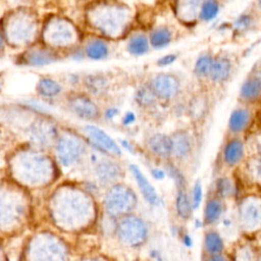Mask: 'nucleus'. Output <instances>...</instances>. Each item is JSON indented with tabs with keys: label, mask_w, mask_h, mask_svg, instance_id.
Wrapping results in <instances>:
<instances>
[{
	"label": "nucleus",
	"mask_w": 261,
	"mask_h": 261,
	"mask_svg": "<svg viewBox=\"0 0 261 261\" xmlns=\"http://www.w3.org/2000/svg\"><path fill=\"white\" fill-rule=\"evenodd\" d=\"M244 153V143L239 139H232L229 142H227L224 147L223 158L228 165H234L243 159Z\"/></svg>",
	"instance_id": "obj_21"
},
{
	"label": "nucleus",
	"mask_w": 261,
	"mask_h": 261,
	"mask_svg": "<svg viewBox=\"0 0 261 261\" xmlns=\"http://www.w3.org/2000/svg\"><path fill=\"white\" fill-rule=\"evenodd\" d=\"M40 39L43 45L60 53L61 50L70 51L79 46L80 32L71 20L52 15L41 24Z\"/></svg>",
	"instance_id": "obj_3"
},
{
	"label": "nucleus",
	"mask_w": 261,
	"mask_h": 261,
	"mask_svg": "<svg viewBox=\"0 0 261 261\" xmlns=\"http://www.w3.org/2000/svg\"><path fill=\"white\" fill-rule=\"evenodd\" d=\"M172 153L171 155L182 158L186 157L192 149V140L190 135L186 130H177L170 136Z\"/></svg>",
	"instance_id": "obj_16"
},
{
	"label": "nucleus",
	"mask_w": 261,
	"mask_h": 261,
	"mask_svg": "<svg viewBox=\"0 0 261 261\" xmlns=\"http://www.w3.org/2000/svg\"><path fill=\"white\" fill-rule=\"evenodd\" d=\"M83 132L86 134L89 141L99 150L116 156L121 155V149L118 144L100 126L94 123H87L83 126Z\"/></svg>",
	"instance_id": "obj_9"
},
{
	"label": "nucleus",
	"mask_w": 261,
	"mask_h": 261,
	"mask_svg": "<svg viewBox=\"0 0 261 261\" xmlns=\"http://www.w3.org/2000/svg\"><path fill=\"white\" fill-rule=\"evenodd\" d=\"M5 41H4V38L2 36V34L0 33V52H3L4 48H5Z\"/></svg>",
	"instance_id": "obj_42"
},
{
	"label": "nucleus",
	"mask_w": 261,
	"mask_h": 261,
	"mask_svg": "<svg viewBox=\"0 0 261 261\" xmlns=\"http://www.w3.org/2000/svg\"><path fill=\"white\" fill-rule=\"evenodd\" d=\"M0 89H1V80H0Z\"/></svg>",
	"instance_id": "obj_45"
},
{
	"label": "nucleus",
	"mask_w": 261,
	"mask_h": 261,
	"mask_svg": "<svg viewBox=\"0 0 261 261\" xmlns=\"http://www.w3.org/2000/svg\"><path fill=\"white\" fill-rule=\"evenodd\" d=\"M177 59V56L175 54L169 53V54H165L163 56H161L158 60H157V65L161 66V67H165V66H169L172 63H174Z\"/></svg>",
	"instance_id": "obj_33"
},
{
	"label": "nucleus",
	"mask_w": 261,
	"mask_h": 261,
	"mask_svg": "<svg viewBox=\"0 0 261 261\" xmlns=\"http://www.w3.org/2000/svg\"><path fill=\"white\" fill-rule=\"evenodd\" d=\"M86 58L92 61H102L109 55V45L106 39L94 36L87 39L83 46Z\"/></svg>",
	"instance_id": "obj_11"
},
{
	"label": "nucleus",
	"mask_w": 261,
	"mask_h": 261,
	"mask_svg": "<svg viewBox=\"0 0 261 261\" xmlns=\"http://www.w3.org/2000/svg\"><path fill=\"white\" fill-rule=\"evenodd\" d=\"M220 5L217 0H205L201 6L199 20L209 22L215 19L219 13Z\"/></svg>",
	"instance_id": "obj_24"
},
{
	"label": "nucleus",
	"mask_w": 261,
	"mask_h": 261,
	"mask_svg": "<svg viewBox=\"0 0 261 261\" xmlns=\"http://www.w3.org/2000/svg\"><path fill=\"white\" fill-rule=\"evenodd\" d=\"M149 43L150 47L154 49H163L169 46L172 41L173 35L171 30L166 25H160L153 29L149 36Z\"/></svg>",
	"instance_id": "obj_19"
},
{
	"label": "nucleus",
	"mask_w": 261,
	"mask_h": 261,
	"mask_svg": "<svg viewBox=\"0 0 261 261\" xmlns=\"http://www.w3.org/2000/svg\"><path fill=\"white\" fill-rule=\"evenodd\" d=\"M61 59L60 53L45 46L32 45L28 47L18 57L21 65L30 67H43L58 62Z\"/></svg>",
	"instance_id": "obj_7"
},
{
	"label": "nucleus",
	"mask_w": 261,
	"mask_h": 261,
	"mask_svg": "<svg viewBox=\"0 0 261 261\" xmlns=\"http://www.w3.org/2000/svg\"><path fill=\"white\" fill-rule=\"evenodd\" d=\"M119 142H120V145H121L124 149H126L128 152H133V147H132V145L129 144L128 141L123 140V139H120Z\"/></svg>",
	"instance_id": "obj_39"
},
{
	"label": "nucleus",
	"mask_w": 261,
	"mask_h": 261,
	"mask_svg": "<svg viewBox=\"0 0 261 261\" xmlns=\"http://www.w3.org/2000/svg\"><path fill=\"white\" fill-rule=\"evenodd\" d=\"M132 9L117 0H99L86 10L88 25L104 39H119L127 34L133 23Z\"/></svg>",
	"instance_id": "obj_1"
},
{
	"label": "nucleus",
	"mask_w": 261,
	"mask_h": 261,
	"mask_svg": "<svg viewBox=\"0 0 261 261\" xmlns=\"http://www.w3.org/2000/svg\"><path fill=\"white\" fill-rule=\"evenodd\" d=\"M205 0H174V13L179 21L193 24L199 20L201 6Z\"/></svg>",
	"instance_id": "obj_10"
},
{
	"label": "nucleus",
	"mask_w": 261,
	"mask_h": 261,
	"mask_svg": "<svg viewBox=\"0 0 261 261\" xmlns=\"http://www.w3.org/2000/svg\"><path fill=\"white\" fill-rule=\"evenodd\" d=\"M232 64L228 57L220 55L213 57L208 77L213 83H223L230 76Z\"/></svg>",
	"instance_id": "obj_12"
},
{
	"label": "nucleus",
	"mask_w": 261,
	"mask_h": 261,
	"mask_svg": "<svg viewBox=\"0 0 261 261\" xmlns=\"http://www.w3.org/2000/svg\"><path fill=\"white\" fill-rule=\"evenodd\" d=\"M240 97L247 102H253L261 97V86L256 77H248L240 88Z\"/></svg>",
	"instance_id": "obj_22"
},
{
	"label": "nucleus",
	"mask_w": 261,
	"mask_h": 261,
	"mask_svg": "<svg viewBox=\"0 0 261 261\" xmlns=\"http://www.w3.org/2000/svg\"><path fill=\"white\" fill-rule=\"evenodd\" d=\"M130 172L134 175L136 181L138 182V186L143 194V196L145 197V199L151 203L156 205L158 202V196L156 194V191L154 190L153 186L149 182V180L146 178V176L142 173V171L140 170V168L137 165L132 164L129 166Z\"/></svg>",
	"instance_id": "obj_17"
},
{
	"label": "nucleus",
	"mask_w": 261,
	"mask_h": 261,
	"mask_svg": "<svg viewBox=\"0 0 261 261\" xmlns=\"http://www.w3.org/2000/svg\"><path fill=\"white\" fill-rule=\"evenodd\" d=\"M67 108L80 119L95 121L101 116L98 104L86 93H72L67 97Z\"/></svg>",
	"instance_id": "obj_6"
},
{
	"label": "nucleus",
	"mask_w": 261,
	"mask_h": 261,
	"mask_svg": "<svg viewBox=\"0 0 261 261\" xmlns=\"http://www.w3.org/2000/svg\"><path fill=\"white\" fill-rule=\"evenodd\" d=\"M149 85L154 91L158 100L163 101L173 100L178 96L181 89L179 80L174 74L167 72L155 74L151 79Z\"/></svg>",
	"instance_id": "obj_8"
},
{
	"label": "nucleus",
	"mask_w": 261,
	"mask_h": 261,
	"mask_svg": "<svg viewBox=\"0 0 261 261\" xmlns=\"http://www.w3.org/2000/svg\"><path fill=\"white\" fill-rule=\"evenodd\" d=\"M147 145L149 150L158 157L167 158L171 156L172 153V145L170 136L165 134H153L149 137L147 141Z\"/></svg>",
	"instance_id": "obj_15"
},
{
	"label": "nucleus",
	"mask_w": 261,
	"mask_h": 261,
	"mask_svg": "<svg viewBox=\"0 0 261 261\" xmlns=\"http://www.w3.org/2000/svg\"><path fill=\"white\" fill-rule=\"evenodd\" d=\"M210 261H226L222 256H214V257H212L211 259H210Z\"/></svg>",
	"instance_id": "obj_43"
},
{
	"label": "nucleus",
	"mask_w": 261,
	"mask_h": 261,
	"mask_svg": "<svg viewBox=\"0 0 261 261\" xmlns=\"http://www.w3.org/2000/svg\"><path fill=\"white\" fill-rule=\"evenodd\" d=\"M254 77H256V80L259 82V84H260V86H261V68H258V69H256L255 70V72H254V75H253Z\"/></svg>",
	"instance_id": "obj_41"
},
{
	"label": "nucleus",
	"mask_w": 261,
	"mask_h": 261,
	"mask_svg": "<svg viewBox=\"0 0 261 261\" xmlns=\"http://www.w3.org/2000/svg\"><path fill=\"white\" fill-rule=\"evenodd\" d=\"M189 112L191 117L195 119L201 118L206 112V101L201 97H196L195 99H193V101L191 100Z\"/></svg>",
	"instance_id": "obj_30"
},
{
	"label": "nucleus",
	"mask_w": 261,
	"mask_h": 261,
	"mask_svg": "<svg viewBox=\"0 0 261 261\" xmlns=\"http://www.w3.org/2000/svg\"><path fill=\"white\" fill-rule=\"evenodd\" d=\"M67 80H68V83L70 84V86H72V87H74V86L77 85L80 82H82V79H81L77 74H73V73L69 74L68 77H67Z\"/></svg>",
	"instance_id": "obj_37"
},
{
	"label": "nucleus",
	"mask_w": 261,
	"mask_h": 261,
	"mask_svg": "<svg viewBox=\"0 0 261 261\" xmlns=\"http://www.w3.org/2000/svg\"><path fill=\"white\" fill-rule=\"evenodd\" d=\"M213 61V57L208 54H201L195 62L194 65V72L198 77H208L210 68H211V64Z\"/></svg>",
	"instance_id": "obj_25"
},
{
	"label": "nucleus",
	"mask_w": 261,
	"mask_h": 261,
	"mask_svg": "<svg viewBox=\"0 0 261 261\" xmlns=\"http://www.w3.org/2000/svg\"><path fill=\"white\" fill-rule=\"evenodd\" d=\"M127 52L134 56H143L150 50L149 38L144 33H135L132 35L126 43Z\"/></svg>",
	"instance_id": "obj_20"
},
{
	"label": "nucleus",
	"mask_w": 261,
	"mask_h": 261,
	"mask_svg": "<svg viewBox=\"0 0 261 261\" xmlns=\"http://www.w3.org/2000/svg\"><path fill=\"white\" fill-rule=\"evenodd\" d=\"M55 150L61 163L70 165L81 157L85 150L83 138L70 128H60L55 141Z\"/></svg>",
	"instance_id": "obj_5"
},
{
	"label": "nucleus",
	"mask_w": 261,
	"mask_h": 261,
	"mask_svg": "<svg viewBox=\"0 0 261 261\" xmlns=\"http://www.w3.org/2000/svg\"><path fill=\"white\" fill-rule=\"evenodd\" d=\"M23 130L31 144L44 147L51 143H55L60 127L50 115L38 114L23 128Z\"/></svg>",
	"instance_id": "obj_4"
},
{
	"label": "nucleus",
	"mask_w": 261,
	"mask_h": 261,
	"mask_svg": "<svg viewBox=\"0 0 261 261\" xmlns=\"http://www.w3.org/2000/svg\"><path fill=\"white\" fill-rule=\"evenodd\" d=\"M151 173H152L153 177H155L156 179H162L165 176V172L159 168H153L151 170Z\"/></svg>",
	"instance_id": "obj_38"
},
{
	"label": "nucleus",
	"mask_w": 261,
	"mask_h": 261,
	"mask_svg": "<svg viewBox=\"0 0 261 261\" xmlns=\"http://www.w3.org/2000/svg\"><path fill=\"white\" fill-rule=\"evenodd\" d=\"M119 114V108L114 107V106H110L107 107L104 112H103V116L106 120H112L114 119L117 115Z\"/></svg>",
	"instance_id": "obj_34"
},
{
	"label": "nucleus",
	"mask_w": 261,
	"mask_h": 261,
	"mask_svg": "<svg viewBox=\"0 0 261 261\" xmlns=\"http://www.w3.org/2000/svg\"><path fill=\"white\" fill-rule=\"evenodd\" d=\"M227 1H231V0H227Z\"/></svg>",
	"instance_id": "obj_46"
},
{
	"label": "nucleus",
	"mask_w": 261,
	"mask_h": 261,
	"mask_svg": "<svg viewBox=\"0 0 261 261\" xmlns=\"http://www.w3.org/2000/svg\"><path fill=\"white\" fill-rule=\"evenodd\" d=\"M134 98L137 105L141 108L153 107L158 100L157 96L155 95L154 91L152 90L149 84L139 87L135 93Z\"/></svg>",
	"instance_id": "obj_23"
},
{
	"label": "nucleus",
	"mask_w": 261,
	"mask_h": 261,
	"mask_svg": "<svg viewBox=\"0 0 261 261\" xmlns=\"http://www.w3.org/2000/svg\"><path fill=\"white\" fill-rule=\"evenodd\" d=\"M222 212L221 202L217 199L210 200L205 208V219L207 222L212 223L216 221Z\"/></svg>",
	"instance_id": "obj_26"
},
{
	"label": "nucleus",
	"mask_w": 261,
	"mask_h": 261,
	"mask_svg": "<svg viewBox=\"0 0 261 261\" xmlns=\"http://www.w3.org/2000/svg\"><path fill=\"white\" fill-rule=\"evenodd\" d=\"M182 242H184V244H185L187 247H190V246H192V245H193V241H192V239H191L188 234L184 236V238H182Z\"/></svg>",
	"instance_id": "obj_40"
},
{
	"label": "nucleus",
	"mask_w": 261,
	"mask_h": 261,
	"mask_svg": "<svg viewBox=\"0 0 261 261\" xmlns=\"http://www.w3.org/2000/svg\"><path fill=\"white\" fill-rule=\"evenodd\" d=\"M36 92L39 97L46 100H52L62 94L63 86L60 82L51 76H42L36 85Z\"/></svg>",
	"instance_id": "obj_14"
},
{
	"label": "nucleus",
	"mask_w": 261,
	"mask_h": 261,
	"mask_svg": "<svg viewBox=\"0 0 261 261\" xmlns=\"http://www.w3.org/2000/svg\"><path fill=\"white\" fill-rule=\"evenodd\" d=\"M82 82L88 94L95 97H102L106 95L109 90L108 80L102 73L87 74Z\"/></svg>",
	"instance_id": "obj_13"
},
{
	"label": "nucleus",
	"mask_w": 261,
	"mask_h": 261,
	"mask_svg": "<svg viewBox=\"0 0 261 261\" xmlns=\"http://www.w3.org/2000/svg\"><path fill=\"white\" fill-rule=\"evenodd\" d=\"M251 121V113L246 108H237L231 111L228 118V129L233 133L244 132Z\"/></svg>",
	"instance_id": "obj_18"
},
{
	"label": "nucleus",
	"mask_w": 261,
	"mask_h": 261,
	"mask_svg": "<svg viewBox=\"0 0 261 261\" xmlns=\"http://www.w3.org/2000/svg\"><path fill=\"white\" fill-rule=\"evenodd\" d=\"M257 7L261 11V0H257Z\"/></svg>",
	"instance_id": "obj_44"
},
{
	"label": "nucleus",
	"mask_w": 261,
	"mask_h": 261,
	"mask_svg": "<svg viewBox=\"0 0 261 261\" xmlns=\"http://www.w3.org/2000/svg\"><path fill=\"white\" fill-rule=\"evenodd\" d=\"M136 121V114L133 111H127L121 118V124L123 126L132 125Z\"/></svg>",
	"instance_id": "obj_35"
},
{
	"label": "nucleus",
	"mask_w": 261,
	"mask_h": 261,
	"mask_svg": "<svg viewBox=\"0 0 261 261\" xmlns=\"http://www.w3.org/2000/svg\"><path fill=\"white\" fill-rule=\"evenodd\" d=\"M176 209L178 214L182 218H188L191 214L192 204H190L189 199L184 191H179L176 198Z\"/></svg>",
	"instance_id": "obj_29"
},
{
	"label": "nucleus",
	"mask_w": 261,
	"mask_h": 261,
	"mask_svg": "<svg viewBox=\"0 0 261 261\" xmlns=\"http://www.w3.org/2000/svg\"><path fill=\"white\" fill-rule=\"evenodd\" d=\"M202 200V186L200 180H198L193 189V200H192V208H198Z\"/></svg>",
	"instance_id": "obj_32"
},
{
	"label": "nucleus",
	"mask_w": 261,
	"mask_h": 261,
	"mask_svg": "<svg viewBox=\"0 0 261 261\" xmlns=\"http://www.w3.org/2000/svg\"><path fill=\"white\" fill-rule=\"evenodd\" d=\"M218 187H219V190L222 192V194H227L232 190L230 181L226 178H221L218 182Z\"/></svg>",
	"instance_id": "obj_36"
},
{
	"label": "nucleus",
	"mask_w": 261,
	"mask_h": 261,
	"mask_svg": "<svg viewBox=\"0 0 261 261\" xmlns=\"http://www.w3.org/2000/svg\"><path fill=\"white\" fill-rule=\"evenodd\" d=\"M97 170L101 177H111L116 173L117 167L112 162H101L97 166Z\"/></svg>",
	"instance_id": "obj_31"
},
{
	"label": "nucleus",
	"mask_w": 261,
	"mask_h": 261,
	"mask_svg": "<svg viewBox=\"0 0 261 261\" xmlns=\"http://www.w3.org/2000/svg\"><path fill=\"white\" fill-rule=\"evenodd\" d=\"M205 246L207 251H209L210 253H218L223 248L221 238L215 231H210L206 234Z\"/></svg>",
	"instance_id": "obj_28"
},
{
	"label": "nucleus",
	"mask_w": 261,
	"mask_h": 261,
	"mask_svg": "<svg viewBox=\"0 0 261 261\" xmlns=\"http://www.w3.org/2000/svg\"><path fill=\"white\" fill-rule=\"evenodd\" d=\"M2 36L13 47H30L40 36L41 24L35 11L19 7L9 11L2 19Z\"/></svg>",
	"instance_id": "obj_2"
},
{
	"label": "nucleus",
	"mask_w": 261,
	"mask_h": 261,
	"mask_svg": "<svg viewBox=\"0 0 261 261\" xmlns=\"http://www.w3.org/2000/svg\"><path fill=\"white\" fill-rule=\"evenodd\" d=\"M253 22L254 19L250 13H242L234 19L232 23V29L237 34L241 35L248 32L252 28Z\"/></svg>",
	"instance_id": "obj_27"
}]
</instances>
